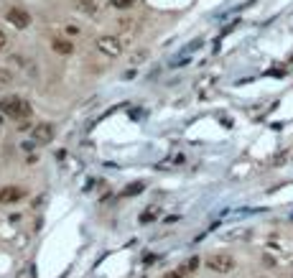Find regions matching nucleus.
<instances>
[{
	"label": "nucleus",
	"instance_id": "9",
	"mask_svg": "<svg viewBox=\"0 0 293 278\" xmlns=\"http://www.w3.org/2000/svg\"><path fill=\"white\" fill-rule=\"evenodd\" d=\"M155 214H158V207H148L146 212L141 214V222H143V225H148V222H150V219H153Z\"/></svg>",
	"mask_w": 293,
	"mask_h": 278
},
{
	"label": "nucleus",
	"instance_id": "1",
	"mask_svg": "<svg viewBox=\"0 0 293 278\" xmlns=\"http://www.w3.org/2000/svg\"><path fill=\"white\" fill-rule=\"evenodd\" d=\"M0 113L13 118V120H26V118H31V105L23 97H3L0 100Z\"/></svg>",
	"mask_w": 293,
	"mask_h": 278
},
{
	"label": "nucleus",
	"instance_id": "10",
	"mask_svg": "<svg viewBox=\"0 0 293 278\" xmlns=\"http://www.w3.org/2000/svg\"><path fill=\"white\" fill-rule=\"evenodd\" d=\"M197 268H199V258H189V261H186L184 273H191V271H197Z\"/></svg>",
	"mask_w": 293,
	"mask_h": 278
},
{
	"label": "nucleus",
	"instance_id": "16",
	"mask_svg": "<svg viewBox=\"0 0 293 278\" xmlns=\"http://www.w3.org/2000/svg\"><path fill=\"white\" fill-rule=\"evenodd\" d=\"M79 3H84V0H79Z\"/></svg>",
	"mask_w": 293,
	"mask_h": 278
},
{
	"label": "nucleus",
	"instance_id": "6",
	"mask_svg": "<svg viewBox=\"0 0 293 278\" xmlns=\"http://www.w3.org/2000/svg\"><path fill=\"white\" fill-rule=\"evenodd\" d=\"M21 197H23V189H18V187H3L0 189V205H13Z\"/></svg>",
	"mask_w": 293,
	"mask_h": 278
},
{
	"label": "nucleus",
	"instance_id": "8",
	"mask_svg": "<svg viewBox=\"0 0 293 278\" xmlns=\"http://www.w3.org/2000/svg\"><path fill=\"white\" fill-rule=\"evenodd\" d=\"M146 187H143V181H133V184H128L123 192H120V197H135V194H141Z\"/></svg>",
	"mask_w": 293,
	"mask_h": 278
},
{
	"label": "nucleus",
	"instance_id": "14",
	"mask_svg": "<svg viewBox=\"0 0 293 278\" xmlns=\"http://www.w3.org/2000/svg\"><path fill=\"white\" fill-rule=\"evenodd\" d=\"M5 44H8V36H5V33H3V31H0V51H3V49H5Z\"/></svg>",
	"mask_w": 293,
	"mask_h": 278
},
{
	"label": "nucleus",
	"instance_id": "12",
	"mask_svg": "<svg viewBox=\"0 0 293 278\" xmlns=\"http://www.w3.org/2000/svg\"><path fill=\"white\" fill-rule=\"evenodd\" d=\"M163 278H186V273L184 271H171V273H166Z\"/></svg>",
	"mask_w": 293,
	"mask_h": 278
},
{
	"label": "nucleus",
	"instance_id": "3",
	"mask_svg": "<svg viewBox=\"0 0 293 278\" xmlns=\"http://www.w3.org/2000/svg\"><path fill=\"white\" fill-rule=\"evenodd\" d=\"M97 51H102L105 57L115 59V57H120V51H123V44H120L115 36H100V39H97Z\"/></svg>",
	"mask_w": 293,
	"mask_h": 278
},
{
	"label": "nucleus",
	"instance_id": "15",
	"mask_svg": "<svg viewBox=\"0 0 293 278\" xmlns=\"http://www.w3.org/2000/svg\"><path fill=\"white\" fill-rule=\"evenodd\" d=\"M0 125H3V113H0Z\"/></svg>",
	"mask_w": 293,
	"mask_h": 278
},
{
	"label": "nucleus",
	"instance_id": "4",
	"mask_svg": "<svg viewBox=\"0 0 293 278\" xmlns=\"http://www.w3.org/2000/svg\"><path fill=\"white\" fill-rule=\"evenodd\" d=\"M5 18H8L15 28H28V26H31V15H28L23 8H10Z\"/></svg>",
	"mask_w": 293,
	"mask_h": 278
},
{
	"label": "nucleus",
	"instance_id": "7",
	"mask_svg": "<svg viewBox=\"0 0 293 278\" xmlns=\"http://www.w3.org/2000/svg\"><path fill=\"white\" fill-rule=\"evenodd\" d=\"M51 46H54V51H59V54H64V57H69V54L74 51V44L69 41V39H54Z\"/></svg>",
	"mask_w": 293,
	"mask_h": 278
},
{
	"label": "nucleus",
	"instance_id": "2",
	"mask_svg": "<svg viewBox=\"0 0 293 278\" xmlns=\"http://www.w3.org/2000/svg\"><path fill=\"white\" fill-rule=\"evenodd\" d=\"M207 268H212L214 273H229L235 268V258L229 253H212L207 258Z\"/></svg>",
	"mask_w": 293,
	"mask_h": 278
},
{
	"label": "nucleus",
	"instance_id": "13",
	"mask_svg": "<svg viewBox=\"0 0 293 278\" xmlns=\"http://www.w3.org/2000/svg\"><path fill=\"white\" fill-rule=\"evenodd\" d=\"M5 82H10V74H8V71H3V69H0V84H5Z\"/></svg>",
	"mask_w": 293,
	"mask_h": 278
},
{
	"label": "nucleus",
	"instance_id": "5",
	"mask_svg": "<svg viewBox=\"0 0 293 278\" xmlns=\"http://www.w3.org/2000/svg\"><path fill=\"white\" fill-rule=\"evenodd\" d=\"M33 140L41 143V145L51 143V140H54V125H51V123H38V125L33 128Z\"/></svg>",
	"mask_w": 293,
	"mask_h": 278
},
{
	"label": "nucleus",
	"instance_id": "11",
	"mask_svg": "<svg viewBox=\"0 0 293 278\" xmlns=\"http://www.w3.org/2000/svg\"><path fill=\"white\" fill-rule=\"evenodd\" d=\"M110 5H115V8H128V5H133V0H110Z\"/></svg>",
	"mask_w": 293,
	"mask_h": 278
}]
</instances>
